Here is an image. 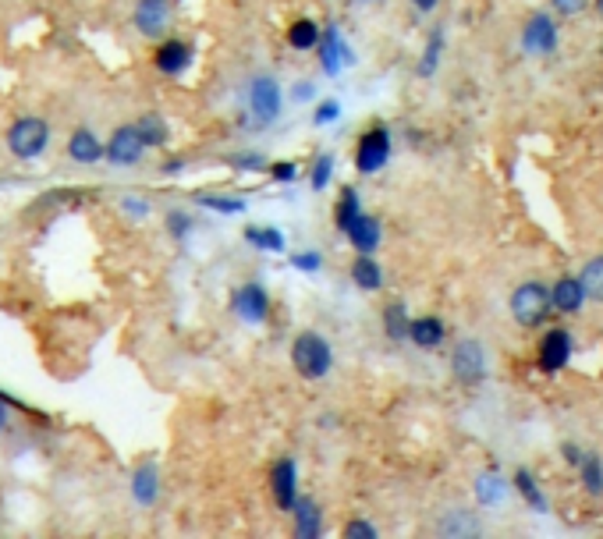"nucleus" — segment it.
Instances as JSON below:
<instances>
[{
    "mask_svg": "<svg viewBox=\"0 0 603 539\" xmlns=\"http://www.w3.org/2000/svg\"><path fill=\"white\" fill-rule=\"evenodd\" d=\"M437 532L440 535H479V521L469 511H447L437 521Z\"/></svg>",
    "mask_w": 603,
    "mask_h": 539,
    "instance_id": "2f4dec72",
    "label": "nucleus"
},
{
    "mask_svg": "<svg viewBox=\"0 0 603 539\" xmlns=\"http://www.w3.org/2000/svg\"><path fill=\"white\" fill-rule=\"evenodd\" d=\"M359 4H370V0H359Z\"/></svg>",
    "mask_w": 603,
    "mask_h": 539,
    "instance_id": "8fccbe9b",
    "label": "nucleus"
},
{
    "mask_svg": "<svg viewBox=\"0 0 603 539\" xmlns=\"http://www.w3.org/2000/svg\"><path fill=\"white\" fill-rule=\"evenodd\" d=\"M515 490H518V497H522L532 511H539V514H546V511H550L546 493L539 490V482H536V475H532L529 468H518V472H515Z\"/></svg>",
    "mask_w": 603,
    "mask_h": 539,
    "instance_id": "cd10ccee",
    "label": "nucleus"
},
{
    "mask_svg": "<svg viewBox=\"0 0 603 539\" xmlns=\"http://www.w3.org/2000/svg\"><path fill=\"white\" fill-rule=\"evenodd\" d=\"M270 493H273V507L277 511H291V504L298 500V465L294 458H280L270 468Z\"/></svg>",
    "mask_w": 603,
    "mask_h": 539,
    "instance_id": "ddd939ff",
    "label": "nucleus"
},
{
    "mask_svg": "<svg viewBox=\"0 0 603 539\" xmlns=\"http://www.w3.org/2000/svg\"><path fill=\"white\" fill-rule=\"evenodd\" d=\"M245 241L259 252H284L287 248V238L280 227H259V224H248L245 227Z\"/></svg>",
    "mask_w": 603,
    "mask_h": 539,
    "instance_id": "bb28decb",
    "label": "nucleus"
},
{
    "mask_svg": "<svg viewBox=\"0 0 603 539\" xmlns=\"http://www.w3.org/2000/svg\"><path fill=\"white\" fill-rule=\"evenodd\" d=\"M345 539H377L380 535V528L370 521V518H352L348 525H345V532H341Z\"/></svg>",
    "mask_w": 603,
    "mask_h": 539,
    "instance_id": "4c0bfd02",
    "label": "nucleus"
},
{
    "mask_svg": "<svg viewBox=\"0 0 603 539\" xmlns=\"http://www.w3.org/2000/svg\"><path fill=\"white\" fill-rule=\"evenodd\" d=\"M582 454H585V451H582L578 444H571V440H564V444H561V458H564V461H568L571 468H575V465L582 461Z\"/></svg>",
    "mask_w": 603,
    "mask_h": 539,
    "instance_id": "a18cd8bd",
    "label": "nucleus"
},
{
    "mask_svg": "<svg viewBox=\"0 0 603 539\" xmlns=\"http://www.w3.org/2000/svg\"><path fill=\"white\" fill-rule=\"evenodd\" d=\"M266 171H270V178L277 185H291L298 178V163L294 160H273V163H266Z\"/></svg>",
    "mask_w": 603,
    "mask_h": 539,
    "instance_id": "58836bf2",
    "label": "nucleus"
},
{
    "mask_svg": "<svg viewBox=\"0 0 603 539\" xmlns=\"http://www.w3.org/2000/svg\"><path fill=\"white\" fill-rule=\"evenodd\" d=\"M341 118V103L338 100H320L313 107V125H334Z\"/></svg>",
    "mask_w": 603,
    "mask_h": 539,
    "instance_id": "ea45409f",
    "label": "nucleus"
},
{
    "mask_svg": "<svg viewBox=\"0 0 603 539\" xmlns=\"http://www.w3.org/2000/svg\"><path fill=\"white\" fill-rule=\"evenodd\" d=\"M231 313L245 327H263L270 320V292L259 281H245L231 292Z\"/></svg>",
    "mask_w": 603,
    "mask_h": 539,
    "instance_id": "1a4fd4ad",
    "label": "nucleus"
},
{
    "mask_svg": "<svg viewBox=\"0 0 603 539\" xmlns=\"http://www.w3.org/2000/svg\"><path fill=\"white\" fill-rule=\"evenodd\" d=\"M444 29L437 26L433 33H430V40H426V50H423V57H419V65H416V75L419 79H433L437 75V68H440V57H444Z\"/></svg>",
    "mask_w": 603,
    "mask_h": 539,
    "instance_id": "a878e982",
    "label": "nucleus"
},
{
    "mask_svg": "<svg viewBox=\"0 0 603 539\" xmlns=\"http://www.w3.org/2000/svg\"><path fill=\"white\" fill-rule=\"evenodd\" d=\"M331 178H334V156H331V153H320V156L313 160V171H309V185H313L317 192H324V188L331 185Z\"/></svg>",
    "mask_w": 603,
    "mask_h": 539,
    "instance_id": "c9c22d12",
    "label": "nucleus"
},
{
    "mask_svg": "<svg viewBox=\"0 0 603 539\" xmlns=\"http://www.w3.org/2000/svg\"><path fill=\"white\" fill-rule=\"evenodd\" d=\"M596 8H599V15H603V0H596Z\"/></svg>",
    "mask_w": 603,
    "mask_h": 539,
    "instance_id": "09e8293b",
    "label": "nucleus"
},
{
    "mask_svg": "<svg viewBox=\"0 0 603 539\" xmlns=\"http://www.w3.org/2000/svg\"><path fill=\"white\" fill-rule=\"evenodd\" d=\"M575 468H578V479H582L585 493H592V497H603V458L589 451V454H582V461H578Z\"/></svg>",
    "mask_w": 603,
    "mask_h": 539,
    "instance_id": "7c9ffc66",
    "label": "nucleus"
},
{
    "mask_svg": "<svg viewBox=\"0 0 603 539\" xmlns=\"http://www.w3.org/2000/svg\"><path fill=\"white\" fill-rule=\"evenodd\" d=\"M571 355H575L571 330H568V327H553V330L543 334V341H539V348H536V366H539V373L553 376V373H561V369L571 362Z\"/></svg>",
    "mask_w": 603,
    "mask_h": 539,
    "instance_id": "9d476101",
    "label": "nucleus"
},
{
    "mask_svg": "<svg viewBox=\"0 0 603 539\" xmlns=\"http://www.w3.org/2000/svg\"><path fill=\"white\" fill-rule=\"evenodd\" d=\"M192 61H195L192 43H188V40H178V36H164L160 47H156V54H153V68H156L160 75H167V79L185 75V72L192 68Z\"/></svg>",
    "mask_w": 603,
    "mask_h": 539,
    "instance_id": "f8f14e48",
    "label": "nucleus"
},
{
    "mask_svg": "<svg viewBox=\"0 0 603 539\" xmlns=\"http://www.w3.org/2000/svg\"><path fill=\"white\" fill-rule=\"evenodd\" d=\"M132 500L139 507H153L160 500V472H156L153 461H146V465H139L132 472Z\"/></svg>",
    "mask_w": 603,
    "mask_h": 539,
    "instance_id": "aec40b11",
    "label": "nucleus"
},
{
    "mask_svg": "<svg viewBox=\"0 0 603 539\" xmlns=\"http://www.w3.org/2000/svg\"><path fill=\"white\" fill-rule=\"evenodd\" d=\"M245 107H248V118H252V125H259V128H270V125L280 118V110H284V89H280V82H277L273 75L259 72V75L248 82Z\"/></svg>",
    "mask_w": 603,
    "mask_h": 539,
    "instance_id": "7ed1b4c3",
    "label": "nucleus"
},
{
    "mask_svg": "<svg viewBox=\"0 0 603 539\" xmlns=\"http://www.w3.org/2000/svg\"><path fill=\"white\" fill-rule=\"evenodd\" d=\"M287 103H317V86L313 82H294L287 89Z\"/></svg>",
    "mask_w": 603,
    "mask_h": 539,
    "instance_id": "79ce46f5",
    "label": "nucleus"
},
{
    "mask_svg": "<svg viewBox=\"0 0 603 539\" xmlns=\"http://www.w3.org/2000/svg\"><path fill=\"white\" fill-rule=\"evenodd\" d=\"M522 50L525 54H553L557 50V22L543 11H536L522 29Z\"/></svg>",
    "mask_w": 603,
    "mask_h": 539,
    "instance_id": "4468645a",
    "label": "nucleus"
},
{
    "mask_svg": "<svg viewBox=\"0 0 603 539\" xmlns=\"http://www.w3.org/2000/svg\"><path fill=\"white\" fill-rule=\"evenodd\" d=\"M472 493H476V500H479L483 507H497V504H504V497H508V482L500 479V472L483 468V472L476 475V482H472Z\"/></svg>",
    "mask_w": 603,
    "mask_h": 539,
    "instance_id": "5701e85b",
    "label": "nucleus"
},
{
    "mask_svg": "<svg viewBox=\"0 0 603 539\" xmlns=\"http://www.w3.org/2000/svg\"><path fill=\"white\" fill-rule=\"evenodd\" d=\"M408 4H412L419 15H430V11H437V4H440V0H408Z\"/></svg>",
    "mask_w": 603,
    "mask_h": 539,
    "instance_id": "49530a36",
    "label": "nucleus"
},
{
    "mask_svg": "<svg viewBox=\"0 0 603 539\" xmlns=\"http://www.w3.org/2000/svg\"><path fill=\"white\" fill-rule=\"evenodd\" d=\"M4 139H8V149H11L15 160L33 163L50 146V125L43 118H36V114H26V118H19V121L8 125V135Z\"/></svg>",
    "mask_w": 603,
    "mask_h": 539,
    "instance_id": "f03ea898",
    "label": "nucleus"
},
{
    "mask_svg": "<svg viewBox=\"0 0 603 539\" xmlns=\"http://www.w3.org/2000/svg\"><path fill=\"white\" fill-rule=\"evenodd\" d=\"M195 202H199L202 209H213V213H224V216H238V213H245V199H238V195L195 192Z\"/></svg>",
    "mask_w": 603,
    "mask_h": 539,
    "instance_id": "473e14b6",
    "label": "nucleus"
},
{
    "mask_svg": "<svg viewBox=\"0 0 603 539\" xmlns=\"http://www.w3.org/2000/svg\"><path fill=\"white\" fill-rule=\"evenodd\" d=\"M317 61H320V68H324V75H331V79H338V72L341 68H348L355 57H352V47H348V40H345V33L331 22V26H324V33H320V43H317Z\"/></svg>",
    "mask_w": 603,
    "mask_h": 539,
    "instance_id": "9b49d317",
    "label": "nucleus"
},
{
    "mask_svg": "<svg viewBox=\"0 0 603 539\" xmlns=\"http://www.w3.org/2000/svg\"><path fill=\"white\" fill-rule=\"evenodd\" d=\"M550 4L557 8V15H578L589 8V0H550Z\"/></svg>",
    "mask_w": 603,
    "mask_h": 539,
    "instance_id": "37998d69",
    "label": "nucleus"
},
{
    "mask_svg": "<svg viewBox=\"0 0 603 539\" xmlns=\"http://www.w3.org/2000/svg\"><path fill=\"white\" fill-rule=\"evenodd\" d=\"M167 234L174 238V241H185L188 234H192V227H195V216L192 213H185V209H167Z\"/></svg>",
    "mask_w": 603,
    "mask_h": 539,
    "instance_id": "f704fd0d",
    "label": "nucleus"
},
{
    "mask_svg": "<svg viewBox=\"0 0 603 539\" xmlns=\"http://www.w3.org/2000/svg\"><path fill=\"white\" fill-rule=\"evenodd\" d=\"M578 285H582V292H585L589 302H599V306H603V255H592V259L582 266Z\"/></svg>",
    "mask_w": 603,
    "mask_h": 539,
    "instance_id": "c85d7f7f",
    "label": "nucleus"
},
{
    "mask_svg": "<svg viewBox=\"0 0 603 539\" xmlns=\"http://www.w3.org/2000/svg\"><path fill=\"white\" fill-rule=\"evenodd\" d=\"M11 405L15 408H22L19 401H11L8 394H0V433H8V426H11Z\"/></svg>",
    "mask_w": 603,
    "mask_h": 539,
    "instance_id": "c03bdc74",
    "label": "nucleus"
},
{
    "mask_svg": "<svg viewBox=\"0 0 603 539\" xmlns=\"http://www.w3.org/2000/svg\"><path fill=\"white\" fill-rule=\"evenodd\" d=\"M135 128H139V135H142V142H146V149H164L167 142H171V125L160 118V114H142L139 121H135Z\"/></svg>",
    "mask_w": 603,
    "mask_h": 539,
    "instance_id": "b1692460",
    "label": "nucleus"
},
{
    "mask_svg": "<svg viewBox=\"0 0 603 539\" xmlns=\"http://www.w3.org/2000/svg\"><path fill=\"white\" fill-rule=\"evenodd\" d=\"M287 355H291V369L309 383L324 380L334 369V348L320 330H298Z\"/></svg>",
    "mask_w": 603,
    "mask_h": 539,
    "instance_id": "f257e3e1",
    "label": "nucleus"
},
{
    "mask_svg": "<svg viewBox=\"0 0 603 539\" xmlns=\"http://www.w3.org/2000/svg\"><path fill=\"white\" fill-rule=\"evenodd\" d=\"M142 156H146V142H142V135H139L135 125H118L111 132V139L103 142V160L111 167L128 171V167H139Z\"/></svg>",
    "mask_w": 603,
    "mask_h": 539,
    "instance_id": "6e6552de",
    "label": "nucleus"
},
{
    "mask_svg": "<svg viewBox=\"0 0 603 539\" xmlns=\"http://www.w3.org/2000/svg\"><path fill=\"white\" fill-rule=\"evenodd\" d=\"M444 338H447V327L440 316H416L408 323V341L423 352H437L444 345Z\"/></svg>",
    "mask_w": 603,
    "mask_h": 539,
    "instance_id": "a211bd4d",
    "label": "nucleus"
},
{
    "mask_svg": "<svg viewBox=\"0 0 603 539\" xmlns=\"http://www.w3.org/2000/svg\"><path fill=\"white\" fill-rule=\"evenodd\" d=\"M359 213H363L359 192H355V185H345V188H341V195H338V206H334V227L345 234V231H348V224H352Z\"/></svg>",
    "mask_w": 603,
    "mask_h": 539,
    "instance_id": "c756f323",
    "label": "nucleus"
},
{
    "mask_svg": "<svg viewBox=\"0 0 603 539\" xmlns=\"http://www.w3.org/2000/svg\"><path fill=\"white\" fill-rule=\"evenodd\" d=\"M451 373H454V380H458L462 387H479V383L486 380V373H490L483 341L462 338V341L454 345V352H451Z\"/></svg>",
    "mask_w": 603,
    "mask_h": 539,
    "instance_id": "423d86ee",
    "label": "nucleus"
},
{
    "mask_svg": "<svg viewBox=\"0 0 603 539\" xmlns=\"http://www.w3.org/2000/svg\"><path fill=\"white\" fill-rule=\"evenodd\" d=\"M121 209H125V216H132V220H146V216L153 213L149 199H139V195H125V199H121Z\"/></svg>",
    "mask_w": 603,
    "mask_h": 539,
    "instance_id": "a19ab883",
    "label": "nucleus"
},
{
    "mask_svg": "<svg viewBox=\"0 0 603 539\" xmlns=\"http://www.w3.org/2000/svg\"><path fill=\"white\" fill-rule=\"evenodd\" d=\"M345 238L352 241V248H355V252H370V255H377V248H380V241H384V224H380V216H373V213H366V209H363V213L348 224Z\"/></svg>",
    "mask_w": 603,
    "mask_h": 539,
    "instance_id": "dca6fc26",
    "label": "nucleus"
},
{
    "mask_svg": "<svg viewBox=\"0 0 603 539\" xmlns=\"http://www.w3.org/2000/svg\"><path fill=\"white\" fill-rule=\"evenodd\" d=\"M582 302H585V292H582L578 277H561V281L550 288V306H553L557 313H564V316H575V313L582 309Z\"/></svg>",
    "mask_w": 603,
    "mask_h": 539,
    "instance_id": "412c9836",
    "label": "nucleus"
},
{
    "mask_svg": "<svg viewBox=\"0 0 603 539\" xmlns=\"http://www.w3.org/2000/svg\"><path fill=\"white\" fill-rule=\"evenodd\" d=\"M291 521H294V539H320L324 535V511L313 497H302L291 504Z\"/></svg>",
    "mask_w": 603,
    "mask_h": 539,
    "instance_id": "2eb2a0df",
    "label": "nucleus"
},
{
    "mask_svg": "<svg viewBox=\"0 0 603 539\" xmlns=\"http://www.w3.org/2000/svg\"><path fill=\"white\" fill-rule=\"evenodd\" d=\"M511 316H515V323L518 327H525V330H536V327H543L546 323V316L553 313V306H550V292L539 285V281H525V285H518L515 292H511Z\"/></svg>",
    "mask_w": 603,
    "mask_h": 539,
    "instance_id": "20e7f679",
    "label": "nucleus"
},
{
    "mask_svg": "<svg viewBox=\"0 0 603 539\" xmlns=\"http://www.w3.org/2000/svg\"><path fill=\"white\" fill-rule=\"evenodd\" d=\"M408 323H412V316H408L405 302H387L384 306V334H387V341H394V345L408 341Z\"/></svg>",
    "mask_w": 603,
    "mask_h": 539,
    "instance_id": "393cba45",
    "label": "nucleus"
},
{
    "mask_svg": "<svg viewBox=\"0 0 603 539\" xmlns=\"http://www.w3.org/2000/svg\"><path fill=\"white\" fill-rule=\"evenodd\" d=\"M185 167V160H171V163H164V174H178Z\"/></svg>",
    "mask_w": 603,
    "mask_h": 539,
    "instance_id": "de8ad7c7",
    "label": "nucleus"
},
{
    "mask_svg": "<svg viewBox=\"0 0 603 539\" xmlns=\"http://www.w3.org/2000/svg\"><path fill=\"white\" fill-rule=\"evenodd\" d=\"M291 266L298 270V274L313 277V274H320V270H324V252H317V248H302V252H291Z\"/></svg>",
    "mask_w": 603,
    "mask_h": 539,
    "instance_id": "72a5a7b5",
    "label": "nucleus"
},
{
    "mask_svg": "<svg viewBox=\"0 0 603 539\" xmlns=\"http://www.w3.org/2000/svg\"><path fill=\"white\" fill-rule=\"evenodd\" d=\"M352 285L359 288V292H366V295H373V292H380L384 288V266L377 262V255H370V252H359L355 255V262H352Z\"/></svg>",
    "mask_w": 603,
    "mask_h": 539,
    "instance_id": "6ab92c4d",
    "label": "nucleus"
},
{
    "mask_svg": "<svg viewBox=\"0 0 603 539\" xmlns=\"http://www.w3.org/2000/svg\"><path fill=\"white\" fill-rule=\"evenodd\" d=\"M320 33H324V26L320 22H313V19H294L291 26H287V47L294 50V54H313L317 50V43H320Z\"/></svg>",
    "mask_w": 603,
    "mask_h": 539,
    "instance_id": "4be33fe9",
    "label": "nucleus"
},
{
    "mask_svg": "<svg viewBox=\"0 0 603 539\" xmlns=\"http://www.w3.org/2000/svg\"><path fill=\"white\" fill-rule=\"evenodd\" d=\"M68 160L79 163V167H93V163L103 160V142H100V135L89 125H79L68 135Z\"/></svg>",
    "mask_w": 603,
    "mask_h": 539,
    "instance_id": "f3484780",
    "label": "nucleus"
},
{
    "mask_svg": "<svg viewBox=\"0 0 603 539\" xmlns=\"http://www.w3.org/2000/svg\"><path fill=\"white\" fill-rule=\"evenodd\" d=\"M231 171H245V174H263L266 171V156H259V153H234V156H227L224 160Z\"/></svg>",
    "mask_w": 603,
    "mask_h": 539,
    "instance_id": "e433bc0d",
    "label": "nucleus"
},
{
    "mask_svg": "<svg viewBox=\"0 0 603 539\" xmlns=\"http://www.w3.org/2000/svg\"><path fill=\"white\" fill-rule=\"evenodd\" d=\"M132 26H135V33L142 40L160 43L171 33V26H174V4H171V0H135Z\"/></svg>",
    "mask_w": 603,
    "mask_h": 539,
    "instance_id": "0eeeda50",
    "label": "nucleus"
},
{
    "mask_svg": "<svg viewBox=\"0 0 603 539\" xmlns=\"http://www.w3.org/2000/svg\"><path fill=\"white\" fill-rule=\"evenodd\" d=\"M391 153H394L391 128H387V125H370V128L363 132L359 146H355V171L366 174V178H370V174H380V171L387 167Z\"/></svg>",
    "mask_w": 603,
    "mask_h": 539,
    "instance_id": "39448f33",
    "label": "nucleus"
}]
</instances>
